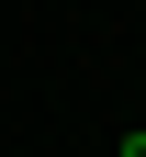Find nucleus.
Masks as SVG:
<instances>
[{
	"label": "nucleus",
	"mask_w": 146,
	"mask_h": 157,
	"mask_svg": "<svg viewBox=\"0 0 146 157\" xmlns=\"http://www.w3.org/2000/svg\"><path fill=\"white\" fill-rule=\"evenodd\" d=\"M124 157H146V135H124Z\"/></svg>",
	"instance_id": "obj_1"
}]
</instances>
